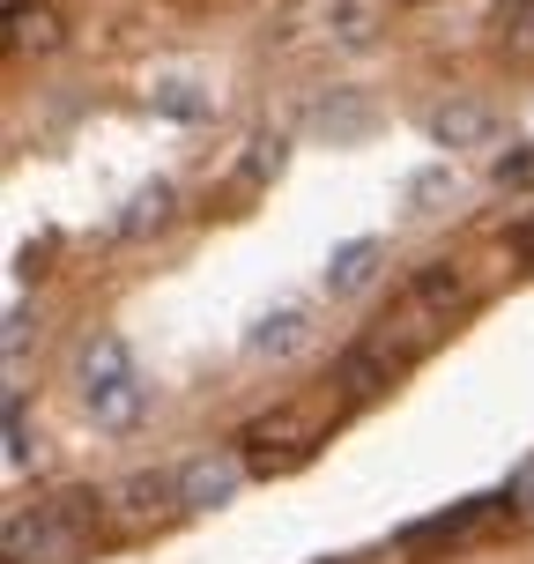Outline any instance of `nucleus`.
I'll list each match as a JSON object with an SVG mask.
<instances>
[{
    "label": "nucleus",
    "instance_id": "9d476101",
    "mask_svg": "<svg viewBox=\"0 0 534 564\" xmlns=\"http://www.w3.org/2000/svg\"><path fill=\"white\" fill-rule=\"evenodd\" d=\"M371 268H379V246H371V238H357V246H341V253H335V268H327V290H335V297H349V290H357Z\"/></svg>",
    "mask_w": 534,
    "mask_h": 564
},
{
    "label": "nucleus",
    "instance_id": "9b49d317",
    "mask_svg": "<svg viewBox=\"0 0 534 564\" xmlns=\"http://www.w3.org/2000/svg\"><path fill=\"white\" fill-rule=\"evenodd\" d=\"M312 127H335V134H357V127H371V105H364V97H327V105L312 112Z\"/></svg>",
    "mask_w": 534,
    "mask_h": 564
},
{
    "label": "nucleus",
    "instance_id": "dca6fc26",
    "mask_svg": "<svg viewBox=\"0 0 534 564\" xmlns=\"http://www.w3.org/2000/svg\"><path fill=\"white\" fill-rule=\"evenodd\" d=\"M408 200H416V208H438V200H446V171H416V178H408Z\"/></svg>",
    "mask_w": 534,
    "mask_h": 564
},
{
    "label": "nucleus",
    "instance_id": "2eb2a0df",
    "mask_svg": "<svg viewBox=\"0 0 534 564\" xmlns=\"http://www.w3.org/2000/svg\"><path fill=\"white\" fill-rule=\"evenodd\" d=\"M30 460V431H23V401L8 394V468H23Z\"/></svg>",
    "mask_w": 534,
    "mask_h": 564
},
{
    "label": "nucleus",
    "instance_id": "ddd939ff",
    "mask_svg": "<svg viewBox=\"0 0 534 564\" xmlns=\"http://www.w3.org/2000/svg\"><path fill=\"white\" fill-rule=\"evenodd\" d=\"M208 97H200V83H186V75H171V83H156V112H178V119H194Z\"/></svg>",
    "mask_w": 534,
    "mask_h": 564
},
{
    "label": "nucleus",
    "instance_id": "423d86ee",
    "mask_svg": "<svg viewBox=\"0 0 534 564\" xmlns=\"http://www.w3.org/2000/svg\"><path fill=\"white\" fill-rule=\"evenodd\" d=\"M178 506H186L178 476H134L127 490H119V512H127V520H149V512H178Z\"/></svg>",
    "mask_w": 534,
    "mask_h": 564
},
{
    "label": "nucleus",
    "instance_id": "f3484780",
    "mask_svg": "<svg viewBox=\"0 0 534 564\" xmlns=\"http://www.w3.org/2000/svg\"><path fill=\"white\" fill-rule=\"evenodd\" d=\"M498 178H505V186H527V178H534V156H527V149H520V156H505V164H498Z\"/></svg>",
    "mask_w": 534,
    "mask_h": 564
},
{
    "label": "nucleus",
    "instance_id": "f03ea898",
    "mask_svg": "<svg viewBox=\"0 0 534 564\" xmlns=\"http://www.w3.org/2000/svg\"><path fill=\"white\" fill-rule=\"evenodd\" d=\"M394 371H401L394 349H379V341H357V349L341 357V371H335V401H341V409H357V401H371L379 387H386V379H394Z\"/></svg>",
    "mask_w": 534,
    "mask_h": 564
},
{
    "label": "nucleus",
    "instance_id": "20e7f679",
    "mask_svg": "<svg viewBox=\"0 0 534 564\" xmlns=\"http://www.w3.org/2000/svg\"><path fill=\"white\" fill-rule=\"evenodd\" d=\"M431 134L453 141V149H468V141H490V134H498V112H490L482 97H453V105H438V112H431Z\"/></svg>",
    "mask_w": 534,
    "mask_h": 564
},
{
    "label": "nucleus",
    "instance_id": "f257e3e1",
    "mask_svg": "<svg viewBox=\"0 0 534 564\" xmlns=\"http://www.w3.org/2000/svg\"><path fill=\"white\" fill-rule=\"evenodd\" d=\"M453 312H460V275H453V268H423V275L401 290L394 319H386L371 341H379V349H394L401 365H408L416 349H431V341L453 327Z\"/></svg>",
    "mask_w": 534,
    "mask_h": 564
},
{
    "label": "nucleus",
    "instance_id": "39448f33",
    "mask_svg": "<svg viewBox=\"0 0 534 564\" xmlns=\"http://www.w3.org/2000/svg\"><path fill=\"white\" fill-rule=\"evenodd\" d=\"M53 37H59V23H53L45 0H8V45L15 53H45Z\"/></svg>",
    "mask_w": 534,
    "mask_h": 564
},
{
    "label": "nucleus",
    "instance_id": "7ed1b4c3",
    "mask_svg": "<svg viewBox=\"0 0 534 564\" xmlns=\"http://www.w3.org/2000/svg\"><path fill=\"white\" fill-rule=\"evenodd\" d=\"M178 490H186V512L224 506L230 490H238V460H230V453H208V460H194V468H178Z\"/></svg>",
    "mask_w": 534,
    "mask_h": 564
},
{
    "label": "nucleus",
    "instance_id": "4468645a",
    "mask_svg": "<svg viewBox=\"0 0 534 564\" xmlns=\"http://www.w3.org/2000/svg\"><path fill=\"white\" fill-rule=\"evenodd\" d=\"M505 15H512V23H505V53L534 59V0H527V8H505Z\"/></svg>",
    "mask_w": 534,
    "mask_h": 564
},
{
    "label": "nucleus",
    "instance_id": "6ab92c4d",
    "mask_svg": "<svg viewBox=\"0 0 534 564\" xmlns=\"http://www.w3.org/2000/svg\"><path fill=\"white\" fill-rule=\"evenodd\" d=\"M520 498H527V506H534V468H527V476H520Z\"/></svg>",
    "mask_w": 534,
    "mask_h": 564
},
{
    "label": "nucleus",
    "instance_id": "1a4fd4ad",
    "mask_svg": "<svg viewBox=\"0 0 534 564\" xmlns=\"http://www.w3.org/2000/svg\"><path fill=\"white\" fill-rule=\"evenodd\" d=\"M312 335V312H282V319H260L253 327V357H290L297 341Z\"/></svg>",
    "mask_w": 534,
    "mask_h": 564
},
{
    "label": "nucleus",
    "instance_id": "0eeeda50",
    "mask_svg": "<svg viewBox=\"0 0 534 564\" xmlns=\"http://www.w3.org/2000/svg\"><path fill=\"white\" fill-rule=\"evenodd\" d=\"M171 186H141L134 200H127V216H119V238H149V230H164L171 224Z\"/></svg>",
    "mask_w": 534,
    "mask_h": 564
},
{
    "label": "nucleus",
    "instance_id": "f8f14e48",
    "mask_svg": "<svg viewBox=\"0 0 534 564\" xmlns=\"http://www.w3.org/2000/svg\"><path fill=\"white\" fill-rule=\"evenodd\" d=\"M89 401H97V423H134L141 387H134V379H119V387H105V394H89Z\"/></svg>",
    "mask_w": 534,
    "mask_h": 564
},
{
    "label": "nucleus",
    "instance_id": "a211bd4d",
    "mask_svg": "<svg viewBox=\"0 0 534 564\" xmlns=\"http://www.w3.org/2000/svg\"><path fill=\"white\" fill-rule=\"evenodd\" d=\"M512 253L534 260V216H527V224H512Z\"/></svg>",
    "mask_w": 534,
    "mask_h": 564
},
{
    "label": "nucleus",
    "instance_id": "6e6552de",
    "mask_svg": "<svg viewBox=\"0 0 534 564\" xmlns=\"http://www.w3.org/2000/svg\"><path fill=\"white\" fill-rule=\"evenodd\" d=\"M119 379H134V371H127V349H119L112 335L89 341V349H83V387H89V394H105V387H119Z\"/></svg>",
    "mask_w": 534,
    "mask_h": 564
}]
</instances>
